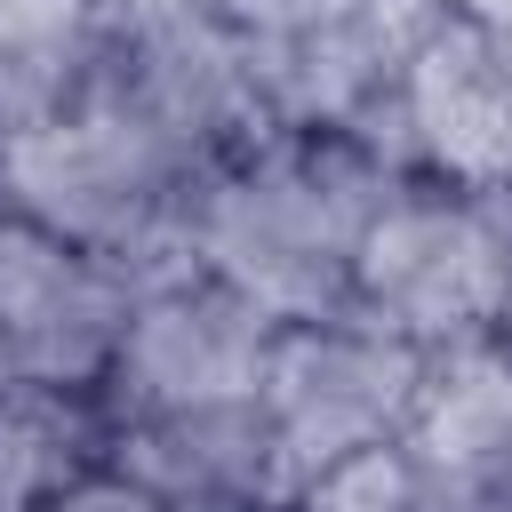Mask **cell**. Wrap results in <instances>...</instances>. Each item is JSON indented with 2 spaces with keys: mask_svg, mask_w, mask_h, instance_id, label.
Wrapping results in <instances>:
<instances>
[{
  "mask_svg": "<svg viewBox=\"0 0 512 512\" xmlns=\"http://www.w3.org/2000/svg\"><path fill=\"white\" fill-rule=\"evenodd\" d=\"M272 336H280V320H264L224 280H208V272L200 280H176L160 296H136L128 336H120L96 400H104L112 424L256 400L264 360H272Z\"/></svg>",
  "mask_w": 512,
  "mask_h": 512,
  "instance_id": "cell-7",
  "label": "cell"
},
{
  "mask_svg": "<svg viewBox=\"0 0 512 512\" xmlns=\"http://www.w3.org/2000/svg\"><path fill=\"white\" fill-rule=\"evenodd\" d=\"M8 384H24V376H16V360H8V344H0V392H8Z\"/></svg>",
  "mask_w": 512,
  "mask_h": 512,
  "instance_id": "cell-16",
  "label": "cell"
},
{
  "mask_svg": "<svg viewBox=\"0 0 512 512\" xmlns=\"http://www.w3.org/2000/svg\"><path fill=\"white\" fill-rule=\"evenodd\" d=\"M288 512H296V504H288Z\"/></svg>",
  "mask_w": 512,
  "mask_h": 512,
  "instance_id": "cell-19",
  "label": "cell"
},
{
  "mask_svg": "<svg viewBox=\"0 0 512 512\" xmlns=\"http://www.w3.org/2000/svg\"><path fill=\"white\" fill-rule=\"evenodd\" d=\"M504 328H512V304H504Z\"/></svg>",
  "mask_w": 512,
  "mask_h": 512,
  "instance_id": "cell-17",
  "label": "cell"
},
{
  "mask_svg": "<svg viewBox=\"0 0 512 512\" xmlns=\"http://www.w3.org/2000/svg\"><path fill=\"white\" fill-rule=\"evenodd\" d=\"M424 384V352L408 336H384L368 320H312V328H280L256 408L272 416L288 464L312 480L344 456L392 448L408 408Z\"/></svg>",
  "mask_w": 512,
  "mask_h": 512,
  "instance_id": "cell-6",
  "label": "cell"
},
{
  "mask_svg": "<svg viewBox=\"0 0 512 512\" xmlns=\"http://www.w3.org/2000/svg\"><path fill=\"white\" fill-rule=\"evenodd\" d=\"M112 472H128L168 512H288L304 496V472L256 400L112 424Z\"/></svg>",
  "mask_w": 512,
  "mask_h": 512,
  "instance_id": "cell-11",
  "label": "cell"
},
{
  "mask_svg": "<svg viewBox=\"0 0 512 512\" xmlns=\"http://www.w3.org/2000/svg\"><path fill=\"white\" fill-rule=\"evenodd\" d=\"M128 280L32 224H0V344L24 384H72L96 392L120 336H128Z\"/></svg>",
  "mask_w": 512,
  "mask_h": 512,
  "instance_id": "cell-9",
  "label": "cell"
},
{
  "mask_svg": "<svg viewBox=\"0 0 512 512\" xmlns=\"http://www.w3.org/2000/svg\"><path fill=\"white\" fill-rule=\"evenodd\" d=\"M504 304H512V192H464L416 176L360 232L352 320L384 336L440 352L504 328Z\"/></svg>",
  "mask_w": 512,
  "mask_h": 512,
  "instance_id": "cell-3",
  "label": "cell"
},
{
  "mask_svg": "<svg viewBox=\"0 0 512 512\" xmlns=\"http://www.w3.org/2000/svg\"><path fill=\"white\" fill-rule=\"evenodd\" d=\"M96 464H112V416L96 392L72 384L0 392V512H48Z\"/></svg>",
  "mask_w": 512,
  "mask_h": 512,
  "instance_id": "cell-13",
  "label": "cell"
},
{
  "mask_svg": "<svg viewBox=\"0 0 512 512\" xmlns=\"http://www.w3.org/2000/svg\"><path fill=\"white\" fill-rule=\"evenodd\" d=\"M112 16L96 0H0V144L88 104Z\"/></svg>",
  "mask_w": 512,
  "mask_h": 512,
  "instance_id": "cell-12",
  "label": "cell"
},
{
  "mask_svg": "<svg viewBox=\"0 0 512 512\" xmlns=\"http://www.w3.org/2000/svg\"><path fill=\"white\" fill-rule=\"evenodd\" d=\"M392 448L432 512H512V328L424 352Z\"/></svg>",
  "mask_w": 512,
  "mask_h": 512,
  "instance_id": "cell-8",
  "label": "cell"
},
{
  "mask_svg": "<svg viewBox=\"0 0 512 512\" xmlns=\"http://www.w3.org/2000/svg\"><path fill=\"white\" fill-rule=\"evenodd\" d=\"M400 104L424 176L512 192V24L440 8V24L400 64Z\"/></svg>",
  "mask_w": 512,
  "mask_h": 512,
  "instance_id": "cell-10",
  "label": "cell"
},
{
  "mask_svg": "<svg viewBox=\"0 0 512 512\" xmlns=\"http://www.w3.org/2000/svg\"><path fill=\"white\" fill-rule=\"evenodd\" d=\"M48 512H168V504H160V496H144L128 472L96 464V472H88V480H72V488H64Z\"/></svg>",
  "mask_w": 512,
  "mask_h": 512,
  "instance_id": "cell-15",
  "label": "cell"
},
{
  "mask_svg": "<svg viewBox=\"0 0 512 512\" xmlns=\"http://www.w3.org/2000/svg\"><path fill=\"white\" fill-rule=\"evenodd\" d=\"M88 96L128 112L192 176H208V168H224V160H240L248 144L272 136L264 96L248 80V56H240V32L216 8H136V16H112L104 72H96Z\"/></svg>",
  "mask_w": 512,
  "mask_h": 512,
  "instance_id": "cell-4",
  "label": "cell"
},
{
  "mask_svg": "<svg viewBox=\"0 0 512 512\" xmlns=\"http://www.w3.org/2000/svg\"><path fill=\"white\" fill-rule=\"evenodd\" d=\"M184 200H192V168L168 160L128 112H112L96 96L80 112L0 144V216L112 264L128 280V296L200 280Z\"/></svg>",
  "mask_w": 512,
  "mask_h": 512,
  "instance_id": "cell-2",
  "label": "cell"
},
{
  "mask_svg": "<svg viewBox=\"0 0 512 512\" xmlns=\"http://www.w3.org/2000/svg\"><path fill=\"white\" fill-rule=\"evenodd\" d=\"M296 512H432L400 464V448H368V456H344L328 472L304 480Z\"/></svg>",
  "mask_w": 512,
  "mask_h": 512,
  "instance_id": "cell-14",
  "label": "cell"
},
{
  "mask_svg": "<svg viewBox=\"0 0 512 512\" xmlns=\"http://www.w3.org/2000/svg\"><path fill=\"white\" fill-rule=\"evenodd\" d=\"M400 184L416 176H392L344 128H272L240 160L192 176V256L280 328L352 320L360 232Z\"/></svg>",
  "mask_w": 512,
  "mask_h": 512,
  "instance_id": "cell-1",
  "label": "cell"
},
{
  "mask_svg": "<svg viewBox=\"0 0 512 512\" xmlns=\"http://www.w3.org/2000/svg\"><path fill=\"white\" fill-rule=\"evenodd\" d=\"M448 0H264L240 16V56L272 128H336L400 80Z\"/></svg>",
  "mask_w": 512,
  "mask_h": 512,
  "instance_id": "cell-5",
  "label": "cell"
},
{
  "mask_svg": "<svg viewBox=\"0 0 512 512\" xmlns=\"http://www.w3.org/2000/svg\"><path fill=\"white\" fill-rule=\"evenodd\" d=\"M0 224H8V216H0Z\"/></svg>",
  "mask_w": 512,
  "mask_h": 512,
  "instance_id": "cell-18",
  "label": "cell"
}]
</instances>
